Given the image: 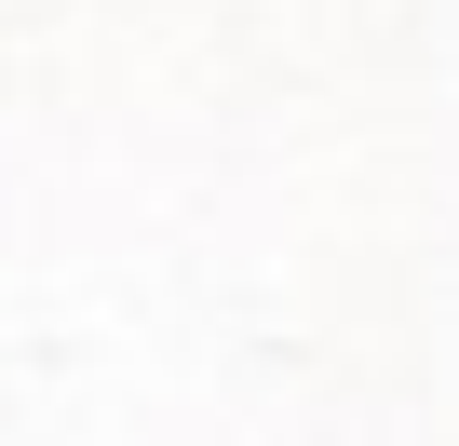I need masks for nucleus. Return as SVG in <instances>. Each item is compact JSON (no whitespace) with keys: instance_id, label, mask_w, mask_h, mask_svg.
Returning a JSON list of instances; mask_svg holds the SVG:
<instances>
[]
</instances>
